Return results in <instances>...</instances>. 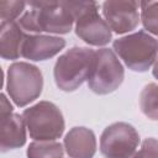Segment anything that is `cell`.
Returning <instances> with one entry per match:
<instances>
[{
  "mask_svg": "<svg viewBox=\"0 0 158 158\" xmlns=\"http://www.w3.org/2000/svg\"><path fill=\"white\" fill-rule=\"evenodd\" d=\"M28 5L31 10L25 12L19 20L20 26L27 33L65 35L70 32L75 17L69 1H35Z\"/></svg>",
  "mask_w": 158,
  "mask_h": 158,
  "instance_id": "cell-1",
  "label": "cell"
},
{
  "mask_svg": "<svg viewBox=\"0 0 158 158\" xmlns=\"http://www.w3.org/2000/svg\"><path fill=\"white\" fill-rule=\"evenodd\" d=\"M95 51L88 47H72L56 62L53 75L56 85L63 91L77 90L88 80Z\"/></svg>",
  "mask_w": 158,
  "mask_h": 158,
  "instance_id": "cell-2",
  "label": "cell"
},
{
  "mask_svg": "<svg viewBox=\"0 0 158 158\" xmlns=\"http://www.w3.org/2000/svg\"><path fill=\"white\" fill-rule=\"evenodd\" d=\"M112 48L133 72L148 70L158 57V40L146 31H137L115 40Z\"/></svg>",
  "mask_w": 158,
  "mask_h": 158,
  "instance_id": "cell-3",
  "label": "cell"
},
{
  "mask_svg": "<svg viewBox=\"0 0 158 158\" xmlns=\"http://www.w3.org/2000/svg\"><path fill=\"white\" fill-rule=\"evenodd\" d=\"M41 70L27 62H15L7 68L6 90L16 106L23 107L35 101L42 93Z\"/></svg>",
  "mask_w": 158,
  "mask_h": 158,
  "instance_id": "cell-4",
  "label": "cell"
},
{
  "mask_svg": "<svg viewBox=\"0 0 158 158\" xmlns=\"http://www.w3.org/2000/svg\"><path fill=\"white\" fill-rule=\"evenodd\" d=\"M30 137L35 141H56L64 132V117L51 101H40L22 112Z\"/></svg>",
  "mask_w": 158,
  "mask_h": 158,
  "instance_id": "cell-5",
  "label": "cell"
},
{
  "mask_svg": "<svg viewBox=\"0 0 158 158\" xmlns=\"http://www.w3.org/2000/svg\"><path fill=\"white\" fill-rule=\"evenodd\" d=\"M125 69L118 60L116 53L110 48H100L95 51L91 69L88 77L89 89L98 95H106L122 84Z\"/></svg>",
  "mask_w": 158,
  "mask_h": 158,
  "instance_id": "cell-6",
  "label": "cell"
},
{
  "mask_svg": "<svg viewBox=\"0 0 158 158\" xmlns=\"http://www.w3.org/2000/svg\"><path fill=\"white\" fill-rule=\"evenodd\" d=\"M139 143V135L127 122L107 126L100 137V152L106 158H132Z\"/></svg>",
  "mask_w": 158,
  "mask_h": 158,
  "instance_id": "cell-7",
  "label": "cell"
},
{
  "mask_svg": "<svg viewBox=\"0 0 158 158\" xmlns=\"http://www.w3.org/2000/svg\"><path fill=\"white\" fill-rule=\"evenodd\" d=\"M99 5L90 1L88 9L75 21V35L90 46H105L111 41V28L99 14Z\"/></svg>",
  "mask_w": 158,
  "mask_h": 158,
  "instance_id": "cell-8",
  "label": "cell"
},
{
  "mask_svg": "<svg viewBox=\"0 0 158 158\" xmlns=\"http://www.w3.org/2000/svg\"><path fill=\"white\" fill-rule=\"evenodd\" d=\"M137 1L109 0L102 4V15L109 27L118 35L135 30L139 22Z\"/></svg>",
  "mask_w": 158,
  "mask_h": 158,
  "instance_id": "cell-9",
  "label": "cell"
},
{
  "mask_svg": "<svg viewBox=\"0 0 158 158\" xmlns=\"http://www.w3.org/2000/svg\"><path fill=\"white\" fill-rule=\"evenodd\" d=\"M65 47V40L49 35H30L22 47V57L30 60H46L57 56Z\"/></svg>",
  "mask_w": 158,
  "mask_h": 158,
  "instance_id": "cell-10",
  "label": "cell"
},
{
  "mask_svg": "<svg viewBox=\"0 0 158 158\" xmlns=\"http://www.w3.org/2000/svg\"><path fill=\"white\" fill-rule=\"evenodd\" d=\"M26 123L22 116L10 112L0 116V148L1 152L16 149L26 143Z\"/></svg>",
  "mask_w": 158,
  "mask_h": 158,
  "instance_id": "cell-11",
  "label": "cell"
},
{
  "mask_svg": "<svg viewBox=\"0 0 158 158\" xmlns=\"http://www.w3.org/2000/svg\"><path fill=\"white\" fill-rule=\"evenodd\" d=\"M63 146L69 158H93L96 152V137L86 127H73L65 135Z\"/></svg>",
  "mask_w": 158,
  "mask_h": 158,
  "instance_id": "cell-12",
  "label": "cell"
},
{
  "mask_svg": "<svg viewBox=\"0 0 158 158\" xmlns=\"http://www.w3.org/2000/svg\"><path fill=\"white\" fill-rule=\"evenodd\" d=\"M28 33L19 21L0 23V54L4 59L14 60L22 57V47Z\"/></svg>",
  "mask_w": 158,
  "mask_h": 158,
  "instance_id": "cell-13",
  "label": "cell"
},
{
  "mask_svg": "<svg viewBox=\"0 0 158 158\" xmlns=\"http://www.w3.org/2000/svg\"><path fill=\"white\" fill-rule=\"evenodd\" d=\"M64 148L57 141H35L27 148V158H63Z\"/></svg>",
  "mask_w": 158,
  "mask_h": 158,
  "instance_id": "cell-14",
  "label": "cell"
},
{
  "mask_svg": "<svg viewBox=\"0 0 158 158\" xmlns=\"http://www.w3.org/2000/svg\"><path fill=\"white\" fill-rule=\"evenodd\" d=\"M139 107L144 116L158 120V84H147L139 94Z\"/></svg>",
  "mask_w": 158,
  "mask_h": 158,
  "instance_id": "cell-15",
  "label": "cell"
},
{
  "mask_svg": "<svg viewBox=\"0 0 158 158\" xmlns=\"http://www.w3.org/2000/svg\"><path fill=\"white\" fill-rule=\"evenodd\" d=\"M139 7L144 30L158 37V1H142Z\"/></svg>",
  "mask_w": 158,
  "mask_h": 158,
  "instance_id": "cell-16",
  "label": "cell"
},
{
  "mask_svg": "<svg viewBox=\"0 0 158 158\" xmlns=\"http://www.w3.org/2000/svg\"><path fill=\"white\" fill-rule=\"evenodd\" d=\"M26 2L23 1H0V19L1 23L15 22L16 19L22 14L25 10Z\"/></svg>",
  "mask_w": 158,
  "mask_h": 158,
  "instance_id": "cell-17",
  "label": "cell"
},
{
  "mask_svg": "<svg viewBox=\"0 0 158 158\" xmlns=\"http://www.w3.org/2000/svg\"><path fill=\"white\" fill-rule=\"evenodd\" d=\"M132 158H158V139L153 137L146 138Z\"/></svg>",
  "mask_w": 158,
  "mask_h": 158,
  "instance_id": "cell-18",
  "label": "cell"
},
{
  "mask_svg": "<svg viewBox=\"0 0 158 158\" xmlns=\"http://www.w3.org/2000/svg\"><path fill=\"white\" fill-rule=\"evenodd\" d=\"M152 74H153V77H154L156 79H158V58H157V60H156V63H154V67H153Z\"/></svg>",
  "mask_w": 158,
  "mask_h": 158,
  "instance_id": "cell-19",
  "label": "cell"
}]
</instances>
